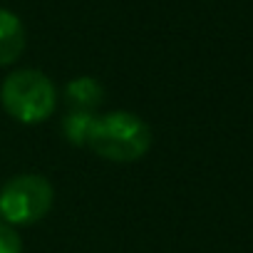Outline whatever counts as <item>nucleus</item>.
<instances>
[{
  "instance_id": "nucleus-1",
  "label": "nucleus",
  "mask_w": 253,
  "mask_h": 253,
  "mask_svg": "<svg viewBox=\"0 0 253 253\" xmlns=\"http://www.w3.org/2000/svg\"><path fill=\"white\" fill-rule=\"evenodd\" d=\"M87 147L107 162L129 164L152 149V129L132 112H109L97 117Z\"/></svg>"
},
{
  "instance_id": "nucleus-7",
  "label": "nucleus",
  "mask_w": 253,
  "mask_h": 253,
  "mask_svg": "<svg viewBox=\"0 0 253 253\" xmlns=\"http://www.w3.org/2000/svg\"><path fill=\"white\" fill-rule=\"evenodd\" d=\"M23 243L20 236L13 231L10 223H0V253H20Z\"/></svg>"
},
{
  "instance_id": "nucleus-3",
  "label": "nucleus",
  "mask_w": 253,
  "mask_h": 253,
  "mask_svg": "<svg viewBox=\"0 0 253 253\" xmlns=\"http://www.w3.org/2000/svg\"><path fill=\"white\" fill-rule=\"evenodd\" d=\"M52 201L55 191L45 176L20 174L0 189V216L15 226H30L50 213Z\"/></svg>"
},
{
  "instance_id": "nucleus-5",
  "label": "nucleus",
  "mask_w": 253,
  "mask_h": 253,
  "mask_svg": "<svg viewBox=\"0 0 253 253\" xmlns=\"http://www.w3.org/2000/svg\"><path fill=\"white\" fill-rule=\"evenodd\" d=\"M104 99V89L94 77H77L65 87V102L70 112H94Z\"/></svg>"
},
{
  "instance_id": "nucleus-6",
  "label": "nucleus",
  "mask_w": 253,
  "mask_h": 253,
  "mask_svg": "<svg viewBox=\"0 0 253 253\" xmlns=\"http://www.w3.org/2000/svg\"><path fill=\"white\" fill-rule=\"evenodd\" d=\"M94 122H97V114L94 112H70L62 119V134H65V139L70 144L87 147L89 134L94 129Z\"/></svg>"
},
{
  "instance_id": "nucleus-2",
  "label": "nucleus",
  "mask_w": 253,
  "mask_h": 253,
  "mask_svg": "<svg viewBox=\"0 0 253 253\" xmlns=\"http://www.w3.org/2000/svg\"><path fill=\"white\" fill-rule=\"evenodd\" d=\"M0 102L13 119L23 124H40L52 117L57 107V89L40 70H15L0 87Z\"/></svg>"
},
{
  "instance_id": "nucleus-4",
  "label": "nucleus",
  "mask_w": 253,
  "mask_h": 253,
  "mask_svg": "<svg viewBox=\"0 0 253 253\" xmlns=\"http://www.w3.org/2000/svg\"><path fill=\"white\" fill-rule=\"evenodd\" d=\"M25 50V28L20 18L0 8V65H13Z\"/></svg>"
}]
</instances>
